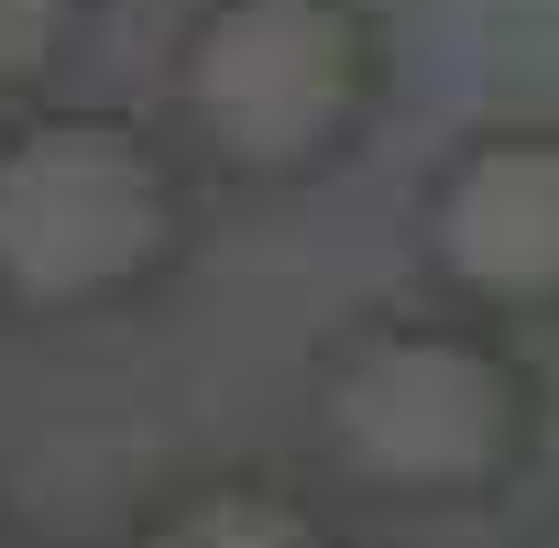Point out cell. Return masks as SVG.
Wrapping results in <instances>:
<instances>
[{
    "label": "cell",
    "mask_w": 559,
    "mask_h": 548,
    "mask_svg": "<svg viewBox=\"0 0 559 548\" xmlns=\"http://www.w3.org/2000/svg\"><path fill=\"white\" fill-rule=\"evenodd\" d=\"M187 252V176L121 110H23L0 132V308L99 319Z\"/></svg>",
    "instance_id": "2"
},
{
    "label": "cell",
    "mask_w": 559,
    "mask_h": 548,
    "mask_svg": "<svg viewBox=\"0 0 559 548\" xmlns=\"http://www.w3.org/2000/svg\"><path fill=\"white\" fill-rule=\"evenodd\" d=\"M428 263L472 319H559V132H472L428 187Z\"/></svg>",
    "instance_id": "4"
},
{
    "label": "cell",
    "mask_w": 559,
    "mask_h": 548,
    "mask_svg": "<svg viewBox=\"0 0 559 548\" xmlns=\"http://www.w3.org/2000/svg\"><path fill=\"white\" fill-rule=\"evenodd\" d=\"M88 34V0H0V99L56 88V67Z\"/></svg>",
    "instance_id": "6"
},
{
    "label": "cell",
    "mask_w": 559,
    "mask_h": 548,
    "mask_svg": "<svg viewBox=\"0 0 559 548\" xmlns=\"http://www.w3.org/2000/svg\"><path fill=\"white\" fill-rule=\"evenodd\" d=\"M308 428L373 504H483L537 450V373L483 319H373L319 352Z\"/></svg>",
    "instance_id": "1"
},
{
    "label": "cell",
    "mask_w": 559,
    "mask_h": 548,
    "mask_svg": "<svg viewBox=\"0 0 559 548\" xmlns=\"http://www.w3.org/2000/svg\"><path fill=\"white\" fill-rule=\"evenodd\" d=\"M384 110V23L362 0H198L176 34V121L241 187L330 176Z\"/></svg>",
    "instance_id": "3"
},
{
    "label": "cell",
    "mask_w": 559,
    "mask_h": 548,
    "mask_svg": "<svg viewBox=\"0 0 559 548\" xmlns=\"http://www.w3.org/2000/svg\"><path fill=\"white\" fill-rule=\"evenodd\" d=\"M132 548H341V537H330V515H319L308 493H286V483L209 472V483L165 493V504L132 526Z\"/></svg>",
    "instance_id": "5"
}]
</instances>
